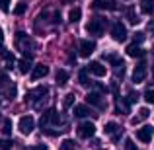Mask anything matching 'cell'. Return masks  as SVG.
<instances>
[{"instance_id":"obj_22","label":"cell","mask_w":154,"mask_h":150,"mask_svg":"<svg viewBox=\"0 0 154 150\" xmlns=\"http://www.w3.org/2000/svg\"><path fill=\"white\" fill-rule=\"evenodd\" d=\"M105 60H107L109 64H113L115 68H121V66H125V63H123V60H121L117 55H113V53H111V55H107V57H105Z\"/></svg>"},{"instance_id":"obj_41","label":"cell","mask_w":154,"mask_h":150,"mask_svg":"<svg viewBox=\"0 0 154 150\" xmlns=\"http://www.w3.org/2000/svg\"><path fill=\"white\" fill-rule=\"evenodd\" d=\"M35 150H49V148H47V146H45V144H39V146H37V148H35Z\"/></svg>"},{"instance_id":"obj_1","label":"cell","mask_w":154,"mask_h":150,"mask_svg":"<svg viewBox=\"0 0 154 150\" xmlns=\"http://www.w3.org/2000/svg\"><path fill=\"white\" fill-rule=\"evenodd\" d=\"M105 23H107V20H103V18H92L90 22L86 23V31L90 35L100 37V35H103V31H105Z\"/></svg>"},{"instance_id":"obj_26","label":"cell","mask_w":154,"mask_h":150,"mask_svg":"<svg viewBox=\"0 0 154 150\" xmlns=\"http://www.w3.org/2000/svg\"><path fill=\"white\" fill-rule=\"evenodd\" d=\"M72 105H74V94H66L64 99H63V107L68 109V107H72Z\"/></svg>"},{"instance_id":"obj_30","label":"cell","mask_w":154,"mask_h":150,"mask_svg":"<svg viewBox=\"0 0 154 150\" xmlns=\"http://www.w3.org/2000/svg\"><path fill=\"white\" fill-rule=\"evenodd\" d=\"M26 10H27V4H23V2H20L18 6L14 8V14L16 16H22V14H26Z\"/></svg>"},{"instance_id":"obj_6","label":"cell","mask_w":154,"mask_h":150,"mask_svg":"<svg viewBox=\"0 0 154 150\" xmlns=\"http://www.w3.org/2000/svg\"><path fill=\"white\" fill-rule=\"evenodd\" d=\"M96 135V125L92 121H84L82 125L78 127V136L80 139H92Z\"/></svg>"},{"instance_id":"obj_17","label":"cell","mask_w":154,"mask_h":150,"mask_svg":"<svg viewBox=\"0 0 154 150\" xmlns=\"http://www.w3.org/2000/svg\"><path fill=\"white\" fill-rule=\"evenodd\" d=\"M125 18H127V22L133 23V26L139 23V18H137V12H135V8H133V6H129L127 10H125Z\"/></svg>"},{"instance_id":"obj_38","label":"cell","mask_w":154,"mask_h":150,"mask_svg":"<svg viewBox=\"0 0 154 150\" xmlns=\"http://www.w3.org/2000/svg\"><path fill=\"white\" fill-rule=\"evenodd\" d=\"M53 22H55V23H60V14H59V12H55V14H53Z\"/></svg>"},{"instance_id":"obj_31","label":"cell","mask_w":154,"mask_h":150,"mask_svg":"<svg viewBox=\"0 0 154 150\" xmlns=\"http://www.w3.org/2000/svg\"><path fill=\"white\" fill-rule=\"evenodd\" d=\"M144 101H146V103H152V105H154V92L150 90V88H148V90L144 92Z\"/></svg>"},{"instance_id":"obj_18","label":"cell","mask_w":154,"mask_h":150,"mask_svg":"<svg viewBox=\"0 0 154 150\" xmlns=\"http://www.w3.org/2000/svg\"><path fill=\"white\" fill-rule=\"evenodd\" d=\"M55 78H57V84H59V86H64V84L68 82V78H70V74H68L66 70H63V68H60V70H57Z\"/></svg>"},{"instance_id":"obj_2","label":"cell","mask_w":154,"mask_h":150,"mask_svg":"<svg viewBox=\"0 0 154 150\" xmlns=\"http://www.w3.org/2000/svg\"><path fill=\"white\" fill-rule=\"evenodd\" d=\"M109 33H111V37L115 39V41H125V39H127V27H125V23H121V22H113Z\"/></svg>"},{"instance_id":"obj_4","label":"cell","mask_w":154,"mask_h":150,"mask_svg":"<svg viewBox=\"0 0 154 150\" xmlns=\"http://www.w3.org/2000/svg\"><path fill=\"white\" fill-rule=\"evenodd\" d=\"M94 51H96V43L90 41V39H82V41L78 43V55L82 57V59H88Z\"/></svg>"},{"instance_id":"obj_16","label":"cell","mask_w":154,"mask_h":150,"mask_svg":"<svg viewBox=\"0 0 154 150\" xmlns=\"http://www.w3.org/2000/svg\"><path fill=\"white\" fill-rule=\"evenodd\" d=\"M148 115H150L148 107H140V109H139V115H135V117H133V119H131V123H133V125H137V123H140V121L148 119Z\"/></svg>"},{"instance_id":"obj_8","label":"cell","mask_w":154,"mask_h":150,"mask_svg":"<svg viewBox=\"0 0 154 150\" xmlns=\"http://www.w3.org/2000/svg\"><path fill=\"white\" fill-rule=\"evenodd\" d=\"M86 70L90 72V74H94V76H100V78H102V76H105V72H107V68H105L103 64L100 63V60H92V63H90V64L86 66Z\"/></svg>"},{"instance_id":"obj_9","label":"cell","mask_w":154,"mask_h":150,"mask_svg":"<svg viewBox=\"0 0 154 150\" xmlns=\"http://www.w3.org/2000/svg\"><path fill=\"white\" fill-rule=\"evenodd\" d=\"M47 94H49L47 86H39V88H35L33 92H29V94L26 96V99H29V101H39V99H45Z\"/></svg>"},{"instance_id":"obj_29","label":"cell","mask_w":154,"mask_h":150,"mask_svg":"<svg viewBox=\"0 0 154 150\" xmlns=\"http://www.w3.org/2000/svg\"><path fill=\"white\" fill-rule=\"evenodd\" d=\"M16 41L18 43H29V37H27L26 31H18V33H16Z\"/></svg>"},{"instance_id":"obj_7","label":"cell","mask_w":154,"mask_h":150,"mask_svg":"<svg viewBox=\"0 0 154 150\" xmlns=\"http://www.w3.org/2000/svg\"><path fill=\"white\" fill-rule=\"evenodd\" d=\"M146 72H148V66L144 63H139L135 66V70H133V82H135V84H140L144 78H146Z\"/></svg>"},{"instance_id":"obj_27","label":"cell","mask_w":154,"mask_h":150,"mask_svg":"<svg viewBox=\"0 0 154 150\" xmlns=\"http://www.w3.org/2000/svg\"><path fill=\"white\" fill-rule=\"evenodd\" d=\"M74 146H76V142L72 139H64L63 142H60V150H72Z\"/></svg>"},{"instance_id":"obj_15","label":"cell","mask_w":154,"mask_h":150,"mask_svg":"<svg viewBox=\"0 0 154 150\" xmlns=\"http://www.w3.org/2000/svg\"><path fill=\"white\" fill-rule=\"evenodd\" d=\"M129 107H131V103H129L127 99H117V105H115V113L117 115H123V113H129Z\"/></svg>"},{"instance_id":"obj_34","label":"cell","mask_w":154,"mask_h":150,"mask_svg":"<svg viewBox=\"0 0 154 150\" xmlns=\"http://www.w3.org/2000/svg\"><path fill=\"white\" fill-rule=\"evenodd\" d=\"M125 150H139V148H137V144L133 142L131 139H127L125 140Z\"/></svg>"},{"instance_id":"obj_24","label":"cell","mask_w":154,"mask_h":150,"mask_svg":"<svg viewBox=\"0 0 154 150\" xmlns=\"http://www.w3.org/2000/svg\"><path fill=\"white\" fill-rule=\"evenodd\" d=\"M103 131H105V135H115V133H119L121 131V129H119V125H117V123H113V121H109V123H105V129H103Z\"/></svg>"},{"instance_id":"obj_5","label":"cell","mask_w":154,"mask_h":150,"mask_svg":"<svg viewBox=\"0 0 154 150\" xmlns=\"http://www.w3.org/2000/svg\"><path fill=\"white\" fill-rule=\"evenodd\" d=\"M39 123H41V127H47L49 123L59 125V123H60V115L55 111V109H47V111L41 115V121H39Z\"/></svg>"},{"instance_id":"obj_35","label":"cell","mask_w":154,"mask_h":150,"mask_svg":"<svg viewBox=\"0 0 154 150\" xmlns=\"http://www.w3.org/2000/svg\"><path fill=\"white\" fill-rule=\"evenodd\" d=\"M8 98L10 99L16 98V84H10V86H8Z\"/></svg>"},{"instance_id":"obj_42","label":"cell","mask_w":154,"mask_h":150,"mask_svg":"<svg viewBox=\"0 0 154 150\" xmlns=\"http://www.w3.org/2000/svg\"><path fill=\"white\" fill-rule=\"evenodd\" d=\"M150 80H152V84H154V64H152V72H150Z\"/></svg>"},{"instance_id":"obj_43","label":"cell","mask_w":154,"mask_h":150,"mask_svg":"<svg viewBox=\"0 0 154 150\" xmlns=\"http://www.w3.org/2000/svg\"><path fill=\"white\" fill-rule=\"evenodd\" d=\"M148 29H150V31H154V22H150V23H148Z\"/></svg>"},{"instance_id":"obj_3","label":"cell","mask_w":154,"mask_h":150,"mask_svg":"<svg viewBox=\"0 0 154 150\" xmlns=\"http://www.w3.org/2000/svg\"><path fill=\"white\" fill-rule=\"evenodd\" d=\"M18 127H20V133H22V135H31V131L35 129V121H33V117H31V115H23V117H20Z\"/></svg>"},{"instance_id":"obj_36","label":"cell","mask_w":154,"mask_h":150,"mask_svg":"<svg viewBox=\"0 0 154 150\" xmlns=\"http://www.w3.org/2000/svg\"><path fill=\"white\" fill-rule=\"evenodd\" d=\"M12 148V140H0V150H10Z\"/></svg>"},{"instance_id":"obj_10","label":"cell","mask_w":154,"mask_h":150,"mask_svg":"<svg viewBox=\"0 0 154 150\" xmlns=\"http://www.w3.org/2000/svg\"><path fill=\"white\" fill-rule=\"evenodd\" d=\"M86 103L94 105V107H100V109H103V107H105V103H103L102 94H100V92H90V94L86 96Z\"/></svg>"},{"instance_id":"obj_19","label":"cell","mask_w":154,"mask_h":150,"mask_svg":"<svg viewBox=\"0 0 154 150\" xmlns=\"http://www.w3.org/2000/svg\"><path fill=\"white\" fill-rule=\"evenodd\" d=\"M80 18H82V10H80V8H70V12H68V22L76 23V22H80Z\"/></svg>"},{"instance_id":"obj_11","label":"cell","mask_w":154,"mask_h":150,"mask_svg":"<svg viewBox=\"0 0 154 150\" xmlns=\"http://www.w3.org/2000/svg\"><path fill=\"white\" fill-rule=\"evenodd\" d=\"M152 135H154V131H152V127H148V125H144L143 129H137V139H139L140 142H150Z\"/></svg>"},{"instance_id":"obj_23","label":"cell","mask_w":154,"mask_h":150,"mask_svg":"<svg viewBox=\"0 0 154 150\" xmlns=\"http://www.w3.org/2000/svg\"><path fill=\"white\" fill-rule=\"evenodd\" d=\"M18 70L22 72V74H27V72L31 70V63H29V59H22V60H18Z\"/></svg>"},{"instance_id":"obj_37","label":"cell","mask_w":154,"mask_h":150,"mask_svg":"<svg viewBox=\"0 0 154 150\" xmlns=\"http://www.w3.org/2000/svg\"><path fill=\"white\" fill-rule=\"evenodd\" d=\"M8 8H10V0H0V10L8 12Z\"/></svg>"},{"instance_id":"obj_14","label":"cell","mask_w":154,"mask_h":150,"mask_svg":"<svg viewBox=\"0 0 154 150\" xmlns=\"http://www.w3.org/2000/svg\"><path fill=\"white\" fill-rule=\"evenodd\" d=\"M127 55L133 57V59H143V57H144V51L140 49L139 45H135V43H133V45L127 47Z\"/></svg>"},{"instance_id":"obj_40","label":"cell","mask_w":154,"mask_h":150,"mask_svg":"<svg viewBox=\"0 0 154 150\" xmlns=\"http://www.w3.org/2000/svg\"><path fill=\"white\" fill-rule=\"evenodd\" d=\"M2 41H4V31H2V29H0V53H2V51H4V47H2Z\"/></svg>"},{"instance_id":"obj_44","label":"cell","mask_w":154,"mask_h":150,"mask_svg":"<svg viewBox=\"0 0 154 150\" xmlns=\"http://www.w3.org/2000/svg\"><path fill=\"white\" fill-rule=\"evenodd\" d=\"M152 53H154V45H152Z\"/></svg>"},{"instance_id":"obj_21","label":"cell","mask_w":154,"mask_h":150,"mask_svg":"<svg viewBox=\"0 0 154 150\" xmlns=\"http://www.w3.org/2000/svg\"><path fill=\"white\" fill-rule=\"evenodd\" d=\"M154 10V0H140V12L143 14H152Z\"/></svg>"},{"instance_id":"obj_39","label":"cell","mask_w":154,"mask_h":150,"mask_svg":"<svg viewBox=\"0 0 154 150\" xmlns=\"http://www.w3.org/2000/svg\"><path fill=\"white\" fill-rule=\"evenodd\" d=\"M98 92L100 94H107V88H105L103 84H98Z\"/></svg>"},{"instance_id":"obj_25","label":"cell","mask_w":154,"mask_h":150,"mask_svg":"<svg viewBox=\"0 0 154 150\" xmlns=\"http://www.w3.org/2000/svg\"><path fill=\"white\" fill-rule=\"evenodd\" d=\"M0 131H2V135H10V133H12V121L10 119H4L2 121V129H0Z\"/></svg>"},{"instance_id":"obj_12","label":"cell","mask_w":154,"mask_h":150,"mask_svg":"<svg viewBox=\"0 0 154 150\" xmlns=\"http://www.w3.org/2000/svg\"><path fill=\"white\" fill-rule=\"evenodd\" d=\"M49 74V66L47 64H35L33 70H31V80H41Z\"/></svg>"},{"instance_id":"obj_33","label":"cell","mask_w":154,"mask_h":150,"mask_svg":"<svg viewBox=\"0 0 154 150\" xmlns=\"http://www.w3.org/2000/svg\"><path fill=\"white\" fill-rule=\"evenodd\" d=\"M137 99H139V94L131 90V92H129V96H127V101H129V103H135Z\"/></svg>"},{"instance_id":"obj_20","label":"cell","mask_w":154,"mask_h":150,"mask_svg":"<svg viewBox=\"0 0 154 150\" xmlns=\"http://www.w3.org/2000/svg\"><path fill=\"white\" fill-rule=\"evenodd\" d=\"M90 109H88V105H74V117H80V119H82V117H88L90 115Z\"/></svg>"},{"instance_id":"obj_28","label":"cell","mask_w":154,"mask_h":150,"mask_svg":"<svg viewBox=\"0 0 154 150\" xmlns=\"http://www.w3.org/2000/svg\"><path fill=\"white\" fill-rule=\"evenodd\" d=\"M78 80H80V84H82V86H88V84H90V78H88V70H86V68H84V70H80Z\"/></svg>"},{"instance_id":"obj_32","label":"cell","mask_w":154,"mask_h":150,"mask_svg":"<svg viewBox=\"0 0 154 150\" xmlns=\"http://www.w3.org/2000/svg\"><path fill=\"white\" fill-rule=\"evenodd\" d=\"M133 39H135V45H140V43L144 41V33H143V31H137Z\"/></svg>"},{"instance_id":"obj_13","label":"cell","mask_w":154,"mask_h":150,"mask_svg":"<svg viewBox=\"0 0 154 150\" xmlns=\"http://www.w3.org/2000/svg\"><path fill=\"white\" fill-rule=\"evenodd\" d=\"M94 6L100 10H117V4L113 0H94Z\"/></svg>"}]
</instances>
